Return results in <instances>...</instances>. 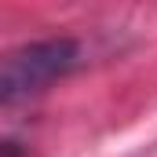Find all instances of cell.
Listing matches in <instances>:
<instances>
[{"label": "cell", "mask_w": 157, "mask_h": 157, "mask_svg": "<svg viewBox=\"0 0 157 157\" xmlns=\"http://www.w3.org/2000/svg\"><path fill=\"white\" fill-rule=\"evenodd\" d=\"M0 157H22L18 143H0Z\"/></svg>", "instance_id": "cell-2"}, {"label": "cell", "mask_w": 157, "mask_h": 157, "mask_svg": "<svg viewBox=\"0 0 157 157\" xmlns=\"http://www.w3.org/2000/svg\"><path fill=\"white\" fill-rule=\"evenodd\" d=\"M80 59L84 51H80V40L73 37H48L7 51L0 59V110L70 77L80 66Z\"/></svg>", "instance_id": "cell-1"}]
</instances>
